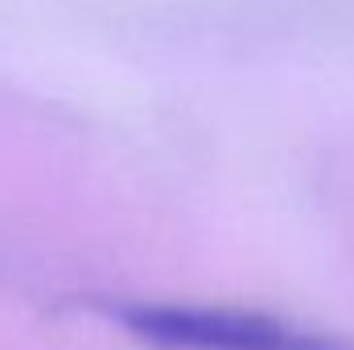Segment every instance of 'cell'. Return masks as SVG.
Masks as SVG:
<instances>
[{
  "label": "cell",
  "mask_w": 354,
  "mask_h": 350,
  "mask_svg": "<svg viewBox=\"0 0 354 350\" xmlns=\"http://www.w3.org/2000/svg\"><path fill=\"white\" fill-rule=\"evenodd\" d=\"M115 322L161 350H351L330 334L272 317L260 309L198 305V301H128Z\"/></svg>",
  "instance_id": "6da1fadb"
}]
</instances>
